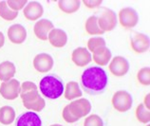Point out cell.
Listing matches in <instances>:
<instances>
[{
  "label": "cell",
  "instance_id": "obj_1",
  "mask_svg": "<svg viewBox=\"0 0 150 126\" xmlns=\"http://www.w3.org/2000/svg\"><path fill=\"white\" fill-rule=\"evenodd\" d=\"M108 84V76L101 66H90L86 68L81 76V85L91 95H98L105 90Z\"/></svg>",
  "mask_w": 150,
  "mask_h": 126
},
{
  "label": "cell",
  "instance_id": "obj_2",
  "mask_svg": "<svg viewBox=\"0 0 150 126\" xmlns=\"http://www.w3.org/2000/svg\"><path fill=\"white\" fill-rule=\"evenodd\" d=\"M39 90L43 96L50 100H56L64 93V84L60 78L55 75L45 76L40 81Z\"/></svg>",
  "mask_w": 150,
  "mask_h": 126
},
{
  "label": "cell",
  "instance_id": "obj_3",
  "mask_svg": "<svg viewBox=\"0 0 150 126\" xmlns=\"http://www.w3.org/2000/svg\"><path fill=\"white\" fill-rule=\"evenodd\" d=\"M111 103L114 109L118 112L124 113L131 109L133 104V99L131 94L125 90H119L116 93H114L112 97Z\"/></svg>",
  "mask_w": 150,
  "mask_h": 126
},
{
  "label": "cell",
  "instance_id": "obj_4",
  "mask_svg": "<svg viewBox=\"0 0 150 126\" xmlns=\"http://www.w3.org/2000/svg\"><path fill=\"white\" fill-rule=\"evenodd\" d=\"M117 23V15L110 9H104L101 15L98 17V26L104 33L113 30L116 27Z\"/></svg>",
  "mask_w": 150,
  "mask_h": 126
},
{
  "label": "cell",
  "instance_id": "obj_5",
  "mask_svg": "<svg viewBox=\"0 0 150 126\" xmlns=\"http://www.w3.org/2000/svg\"><path fill=\"white\" fill-rule=\"evenodd\" d=\"M20 82L16 79L3 82L0 84V95L5 100L13 101L19 96L20 93Z\"/></svg>",
  "mask_w": 150,
  "mask_h": 126
},
{
  "label": "cell",
  "instance_id": "obj_6",
  "mask_svg": "<svg viewBox=\"0 0 150 126\" xmlns=\"http://www.w3.org/2000/svg\"><path fill=\"white\" fill-rule=\"evenodd\" d=\"M118 20H119L122 27L126 30H129L136 27L138 22H139V16H138L137 11L133 8L126 7L119 11Z\"/></svg>",
  "mask_w": 150,
  "mask_h": 126
},
{
  "label": "cell",
  "instance_id": "obj_7",
  "mask_svg": "<svg viewBox=\"0 0 150 126\" xmlns=\"http://www.w3.org/2000/svg\"><path fill=\"white\" fill-rule=\"evenodd\" d=\"M68 106L72 115L78 118L79 120L88 116L89 112L91 111V103L88 100L84 99V98L73 101L69 104H68Z\"/></svg>",
  "mask_w": 150,
  "mask_h": 126
},
{
  "label": "cell",
  "instance_id": "obj_8",
  "mask_svg": "<svg viewBox=\"0 0 150 126\" xmlns=\"http://www.w3.org/2000/svg\"><path fill=\"white\" fill-rule=\"evenodd\" d=\"M109 71L116 77L125 76L129 70V63L123 56H115L109 64Z\"/></svg>",
  "mask_w": 150,
  "mask_h": 126
},
{
  "label": "cell",
  "instance_id": "obj_9",
  "mask_svg": "<svg viewBox=\"0 0 150 126\" xmlns=\"http://www.w3.org/2000/svg\"><path fill=\"white\" fill-rule=\"evenodd\" d=\"M53 59L48 53L37 54L33 58V68L40 73H47L53 68Z\"/></svg>",
  "mask_w": 150,
  "mask_h": 126
},
{
  "label": "cell",
  "instance_id": "obj_10",
  "mask_svg": "<svg viewBox=\"0 0 150 126\" xmlns=\"http://www.w3.org/2000/svg\"><path fill=\"white\" fill-rule=\"evenodd\" d=\"M131 48L134 52L136 53H144L146 52L149 49L150 46V41L149 37L144 33L141 32H135L131 37Z\"/></svg>",
  "mask_w": 150,
  "mask_h": 126
},
{
  "label": "cell",
  "instance_id": "obj_11",
  "mask_svg": "<svg viewBox=\"0 0 150 126\" xmlns=\"http://www.w3.org/2000/svg\"><path fill=\"white\" fill-rule=\"evenodd\" d=\"M44 13V8L37 1H30L23 10V14L26 19L30 21H35L40 19Z\"/></svg>",
  "mask_w": 150,
  "mask_h": 126
},
{
  "label": "cell",
  "instance_id": "obj_12",
  "mask_svg": "<svg viewBox=\"0 0 150 126\" xmlns=\"http://www.w3.org/2000/svg\"><path fill=\"white\" fill-rule=\"evenodd\" d=\"M15 126H42V120L36 112L28 111L18 116Z\"/></svg>",
  "mask_w": 150,
  "mask_h": 126
},
{
  "label": "cell",
  "instance_id": "obj_13",
  "mask_svg": "<svg viewBox=\"0 0 150 126\" xmlns=\"http://www.w3.org/2000/svg\"><path fill=\"white\" fill-rule=\"evenodd\" d=\"M8 38L13 44L20 45L27 39V30L20 24L11 25L8 29Z\"/></svg>",
  "mask_w": 150,
  "mask_h": 126
},
{
  "label": "cell",
  "instance_id": "obj_14",
  "mask_svg": "<svg viewBox=\"0 0 150 126\" xmlns=\"http://www.w3.org/2000/svg\"><path fill=\"white\" fill-rule=\"evenodd\" d=\"M54 29L53 23L49 19H41L36 22L33 27V32L39 40H48V35L50 31Z\"/></svg>",
  "mask_w": 150,
  "mask_h": 126
},
{
  "label": "cell",
  "instance_id": "obj_15",
  "mask_svg": "<svg viewBox=\"0 0 150 126\" xmlns=\"http://www.w3.org/2000/svg\"><path fill=\"white\" fill-rule=\"evenodd\" d=\"M71 60L77 66L83 68V66H86L92 61L91 53L88 50V49L80 46V48L75 49L72 51Z\"/></svg>",
  "mask_w": 150,
  "mask_h": 126
},
{
  "label": "cell",
  "instance_id": "obj_16",
  "mask_svg": "<svg viewBox=\"0 0 150 126\" xmlns=\"http://www.w3.org/2000/svg\"><path fill=\"white\" fill-rule=\"evenodd\" d=\"M48 39L52 46L57 49H61L63 46H65L67 42H68V35H67L66 31H64L63 30L54 27V29L50 31Z\"/></svg>",
  "mask_w": 150,
  "mask_h": 126
},
{
  "label": "cell",
  "instance_id": "obj_17",
  "mask_svg": "<svg viewBox=\"0 0 150 126\" xmlns=\"http://www.w3.org/2000/svg\"><path fill=\"white\" fill-rule=\"evenodd\" d=\"M93 55H91L92 60L94 61L96 65L104 66L106 65L110 62L112 58L111 51L106 46H101L93 51Z\"/></svg>",
  "mask_w": 150,
  "mask_h": 126
},
{
  "label": "cell",
  "instance_id": "obj_18",
  "mask_svg": "<svg viewBox=\"0 0 150 126\" xmlns=\"http://www.w3.org/2000/svg\"><path fill=\"white\" fill-rule=\"evenodd\" d=\"M15 73H16V68L13 63L4 61L0 64V81H10L14 77Z\"/></svg>",
  "mask_w": 150,
  "mask_h": 126
},
{
  "label": "cell",
  "instance_id": "obj_19",
  "mask_svg": "<svg viewBox=\"0 0 150 126\" xmlns=\"http://www.w3.org/2000/svg\"><path fill=\"white\" fill-rule=\"evenodd\" d=\"M83 95L82 90L79 86L78 82H69L67 84L65 90H64V96L66 100L72 101L77 98H80Z\"/></svg>",
  "mask_w": 150,
  "mask_h": 126
},
{
  "label": "cell",
  "instance_id": "obj_20",
  "mask_svg": "<svg viewBox=\"0 0 150 126\" xmlns=\"http://www.w3.org/2000/svg\"><path fill=\"white\" fill-rule=\"evenodd\" d=\"M15 120L14 109L9 105L2 106L0 108V123L3 125H10Z\"/></svg>",
  "mask_w": 150,
  "mask_h": 126
},
{
  "label": "cell",
  "instance_id": "obj_21",
  "mask_svg": "<svg viewBox=\"0 0 150 126\" xmlns=\"http://www.w3.org/2000/svg\"><path fill=\"white\" fill-rule=\"evenodd\" d=\"M81 1L79 0H60L58 1V7L63 13H74L80 9Z\"/></svg>",
  "mask_w": 150,
  "mask_h": 126
},
{
  "label": "cell",
  "instance_id": "obj_22",
  "mask_svg": "<svg viewBox=\"0 0 150 126\" xmlns=\"http://www.w3.org/2000/svg\"><path fill=\"white\" fill-rule=\"evenodd\" d=\"M86 31L89 35H102L104 32L100 30L99 26H98V16L96 15H92L88 18L86 22Z\"/></svg>",
  "mask_w": 150,
  "mask_h": 126
},
{
  "label": "cell",
  "instance_id": "obj_23",
  "mask_svg": "<svg viewBox=\"0 0 150 126\" xmlns=\"http://www.w3.org/2000/svg\"><path fill=\"white\" fill-rule=\"evenodd\" d=\"M18 16V11H11L7 5V1H0V17L6 21H13Z\"/></svg>",
  "mask_w": 150,
  "mask_h": 126
},
{
  "label": "cell",
  "instance_id": "obj_24",
  "mask_svg": "<svg viewBox=\"0 0 150 126\" xmlns=\"http://www.w3.org/2000/svg\"><path fill=\"white\" fill-rule=\"evenodd\" d=\"M135 115L137 120L140 121L141 123L146 124L149 123L150 121V112L149 110L145 108V106L143 103H140L137 106Z\"/></svg>",
  "mask_w": 150,
  "mask_h": 126
},
{
  "label": "cell",
  "instance_id": "obj_25",
  "mask_svg": "<svg viewBox=\"0 0 150 126\" xmlns=\"http://www.w3.org/2000/svg\"><path fill=\"white\" fill-rule=\"evenodd\" d=\"M24 107L30 110V111H33V112H40L42 111L43 109L45 108L46 106V101L44 100L43 97H38L36 100H34L33 101L29 102V103H25L23 104Z\"/></svg>",
  "mask_w": 150,
  "mask_h": 126
},
{
  "label": "cell",
  "instance_id": "obj_26",
  "mask_svg": "<svg viewBox=\"0 0 150 126\" xmlns=\"http://www.w3.org/2000/svg\"><path fill=\"white\" fill-rule=\"evenodd\" d=\"M137 79L141 84L148 86L150 84V68L149 66L141 68L137 74Z\"/></svg>",
  "mask_w": 150,
  "mask_h": 126
},
{
  "label": "cell",
  "instance_id": "obj_27",
  "mask_svg": "<svg viewBox=\"0 0 150 126\" xmlns=\"http://www.w3.org/2000/svg\"><path fill=\"white\" fill-rule=\"evenodd\" d=\"M101 46H106V43L103 37H92L88 41V50L89 52H93Z\"/></svg>",
  "mask_w": 150,
  "mask_h": 126
},
{
  "label": "cell",
  "instance_id": "obj_28",
  "mask_svg": "<svg viewBox=\"0 0 150 126\" xmlns=\"http://www.w3.org/2000/svg\"><path fill=\"white\" fill-rule=\"evenodd\" d=\"M84 126H104V120L100 116L93 114L86 118Z\"/></svg>",
  "mask_w": 150,
  "mask_h": 126
},
{
  "label": "cell",
  "instance_id": "obj_29",
  "mask_svg": "<svg viewBox=\"0 0 150 126\" xmlns=\"http://www.w3.org/2000/svg\"><path fill=\"white\" fill-rule=\"evenodd\" d=\"M28 4L27 0H9L7 1V5L11 11H18L22 9H24Z\"/></svg>",
  "mask_w": 150,
  "mask_h": 126
},
{
  "label": "cell",
  "instance_id": "obj_30",
  "mask_svg": "<svg viewBox=\"0 0 150 126\" xmlns=\"http://www.w3.org/2000/svg\"><path fill=\"white\" fill-rule=\"evenodd\" d=\"M19 96H20L21 100L23 101V104H25V103H29V102L36 100L38 97H40V93H39V89H37V90H33V91L21 94V95H19Z\"/></svg>",
  "mask_w": 150,
  "mask_h": 126
},
{
  "label": "cell",
  "instance_id": "obj_31",
  "mask_svg": "<svg viewBox=\"0 0 150 126\" xmlns=\"http://www.w3.org/2000/svg\"><path fill=\"white\" fill-rule=\"evenodd\" d=\"M62 116H63V119H64L66 122H68V123H74V122H76V121L79 120L78 118L74 117L72 115V113L70 112V110H69L68 105L65 106V108L63 109Z\"/></svg>",
  "mask_w": 150,
  "mask_h": 126
},
{
  "label": "cell",
  "instance_id": "obj_32",
  "mask_svg": "<svg viewBox=\"0 0 150 126\" xmlns=\"http://www.w3.org/2000/svg\"><path fill=\"white\" fill-rule=\"evenodd\" d=\"M37 89H38L37 85L35 84L34 82H24L20 85V93H19V95L27 93V92H30V91H33V90H37Z\"/></svg>",
  "mask_w": 150,
  "mask_h": 126
},
{
  "label": "cell",
  "instance_id": "obj_33",
  "mask_svg": "<svg viewBox=\"0 0 150 126\" xmlns=\"http://www.w3.org/2000/svg\"><path fill=\"white\" fill-rule=\"evenodd\" d=\"M86 7H88V9H96V8L100 7L101 4L103 3L102 0H95V1H90V0H85L83 1Z\"/></svg>",
  "mask_w": 150,
  "mask_h": 126
},
{
  "label": "cell",
  "instance_id": "obj_34",
  "mask_svg": "<svg viewBox=\"0 0 150 126\" xmlns=\"http://www.w3.org/2000/svg\"><path fill=\"white\" fill-rule=\"evenodd\" d=\"M150 96V94H147V95H145V97H144V105L145 106V108L146 109H150V104H149V97Z\"/></svg>",
  "mask_w": 150,
  "mask_h": 126
},
{
  "label": "cell",
  "instance_id": "obj_35",
  "mask_svg": "<svg viewBox=\"0 0 150 126\" xmlns=\"http://www.w3.org/2000/svg\"><path fill=\"white\" fill-rule=\"evenodd\" d=\"M4 44H5V36H4V34L0 31V49L3 48Z\"/></svg>",
  "mask_w": 150,
  "mask_h": 126
},
{
  "label": "cell",
  "instance_id": "obj_36",
  "mask_svg": "<svg viewBox=\"0 0 150 126\" xmlns=\"http://www.w3.org/2000/svg\"><path fill=\"white\" fill-rule=\"evenodd\" d=\"M50 126H63L61 124H52V125H50Z\"/></svg>",
  "mask_w": 150,
  "mask_h": 126
},
{
  "label": "cell",
  "instance_id": "obj_37",
  "mask_svg": "<svg viewBox=\"0 0 150 126\" xmlns=\"http://www.w3.org/2000/svg\"><path fill=\"white\" fill-rule=\"evenodd\" d=\"M147 126H150V125H147Z\"/></svg>",
  "mask_w": 150,
  "mask_h": 126
}]
</instances>
